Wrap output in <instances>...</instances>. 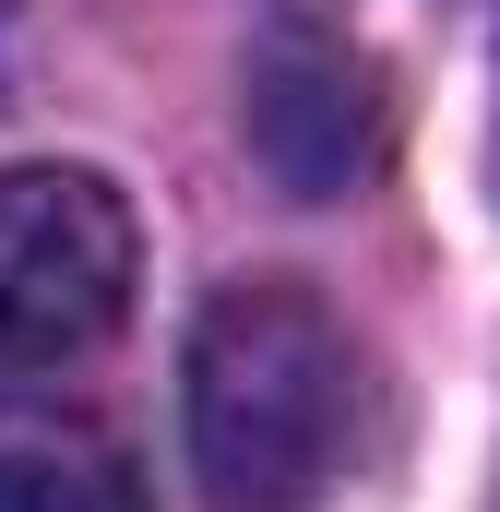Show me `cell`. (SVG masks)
Here are the masks:
<instances>
[{
  "instance_id": "cell-4",
  "label": "cell",
  "mask_w": 500,
  "mask_h": 512,
  "mask_svg": "<svg viewBox=\"0 0 500 512\" xmlns=\"http://www.w3.org/2000/svg\"><path fill=\"white\" fill-rule=\"evenodd\" d=\"M0 512H143V477L84 417H0Z\"/></svg>"
},
{
  "instance_id": "cell-2",
  "label": "cell",
  "mask_w": 500,
  "mask_h": 512,
  "mask_svg": "<svg viewBox=\"0 0 500 512\" xmlns=\"http://www.w3.org/2000/svg\"><path fill=\"white\" fill-rule=\"evenodd\" d=\"M131 203L96 167H0V382H48L131 322Z\"/></svg>"
},
{
  "instance_id": "cell-1",
  "label": "cell",
  "mask_w": 500,
  "mask_h": 512,
  "mask_svg": "<svg viewBox=\"0 0 500 512\" xmlns=\"http://www.w3.org/2000/svg\"><path fill=\"white\" fill-rule=\"evenodd\" d=\"M358 453V346L346 322L286 286L239 274L191 322V477L215 512H322Z\"/></svg>"
},
{
  "instance_id": "cell-3",
  "label": "cell",
  "mask_w": 500,
  "mask_h": 512,
  "mask_svg": "<svg viewBox=\"0 0 500 512\" xmlns=\"http://www.w3.org/2000/svg\"><path fill=\"white\" fill-rule=\"evenodd\" d=\"M239 120H250V155L274 167V191H298V203H346L381 167V84L322 24H274L262 36Z\"/></svg>"
}]
</instances>
